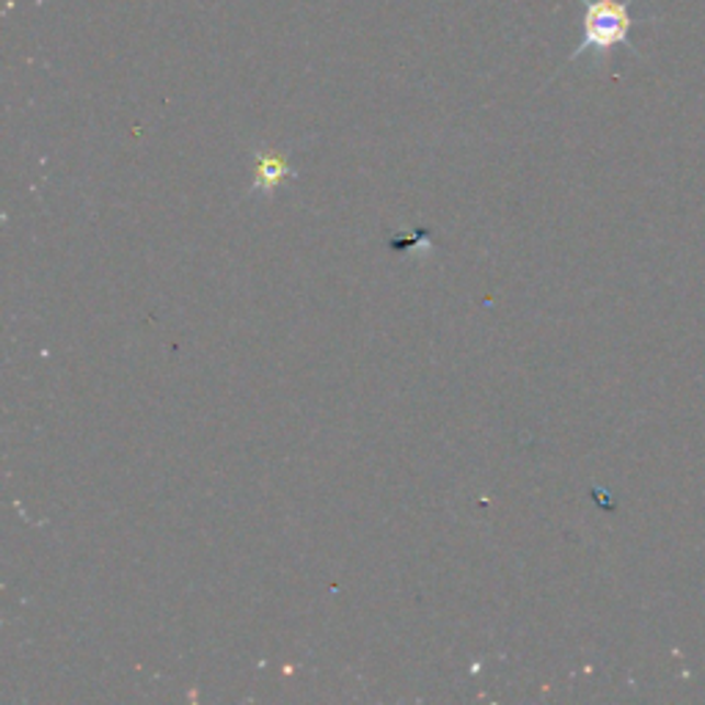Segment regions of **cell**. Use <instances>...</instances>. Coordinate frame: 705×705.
Here are the masks:
<instances>
[{
  "instance_id": "obj_1",
  "label": "cell",
  "mask_w": 705,
  "mask_h": 705,
  "mask_svg": "<svg viewBox=\"0 0 705 705\" xmlns=\"http://www.w3.org/2000/svg\"><path fill=\"white\" fill-rule=\"evenodd\" d=\"M634 0H581V42L568 56V64L579 61L587 53L599 58H610L617 47H628L637 53L632 42V31L637 25L653 23L648 18H634Z\"/></svg>"
},
{
  "instance_id": "obj_2",
  "label": "cell",
  "mask_w": 705,
  "mask_h": 705,
  "mask_svg": "<svg viewBox=\"0 0 705 705\" xmlns=\"http://www.w3.org/2000/svg\"><path fill=\"white\" fill-rule=\"evenodd\" d=\"M295 169L287 158L276 152H257L254 155V185L251 193H273L282 182L293 180Z\"/></svg>"
}]
</instances>
